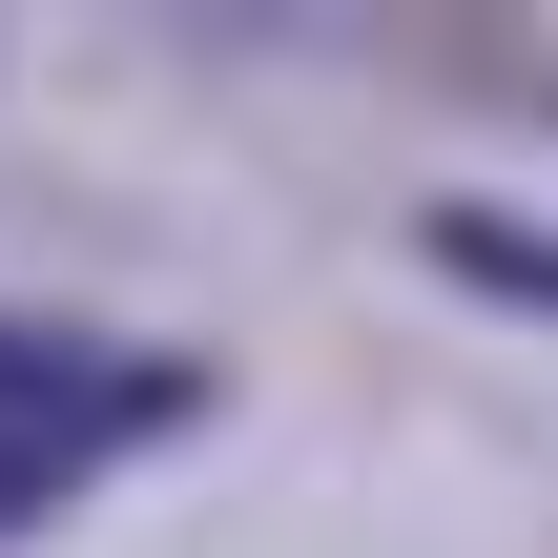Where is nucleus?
<instances>
[{
	"label": "nucleus",
	"mask_w": 558,
	"mask_h": 558,
	"mask_svg": "<svg viewBox=\"0 0 558 558\" xmlns=\"http://www.w3.org/2000/svg\"><path fill=\"white\" fill-rule=\"evenodd\" d=\"M207 373L186 352H124V331H62V311H0V538L62 518L104 456H145Z\"/></svg>",
	"instance_id": "obj_1"
}]
</instances>
